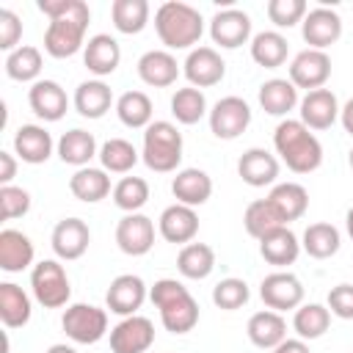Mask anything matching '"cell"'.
I'll list each match as a JSON object with an SVG mask.
<instances>
[{"mask_svg": "<svg viewBox=\"0 0 353 353\" xmlns=\"http://www.w3.org/2000/svg\"><path fill=\"white\" fill-rule=\"evenodd\" d=\"M39 11L50 17L44 30V50L52 58H72L85 47V30L91 22L88 3L83 0H39Z\"/></svg>", "mask_w": 353, "mask_h": 353, "instance_id": "cell-1", "label": "cell"}, {"mask_svg": "<svg viewBox=\"0 0 353 353\" xmlns=\"http://www.w3.org/2000/svg\"><path fill=\"white\" fill-rule=\"evenodd\" d=\"M273 146L281 163L295 174H312L323 165V143L301 119L279 121L273 132Z\"/></svg>", "mask_w": 353, "mask_h": 353, "instance_id": "cell-2", "label": "cell"}, {"mask_svg": "<svg viewBox=\"0 0 353 353\" xmlns=\"http://www.w3.org/2000/svg\"><path fill=\"white\" fill-rule=\"evenodd\" d=\"M152 303L160 312V323L171 334H188L199 323V303L190 290L176 279H157L149 290Z\"/></svg>", "mask_w": 353, "mask_h": 353, "instance_id": "cell-3", "label": "cell"}, {"mask_svg": "<svg viewBox=\"0 0 353 353\" xmlns=\"http://www.w3.org/2000/svg\"><path fill=\"white\" fill-rule=\"evenodd\" d=\"M154 30L165 50H193L204 33V19L199 8L168 0L154 11Z\"/></svg>", "mask_w": 353, "mask_h": 353, "instance_id": "cell-4", "label": "cell"}, {"mask_svg": "<svg viewBox=\"0 0 353 353\" xmlns=\"http://www.w3.org/2000/svg\"><path fill=\"white\" fill-rule=\"evenodd\" d=\"M182 132L176 130V124L171 121H152L143 130V149H141V160L146 163V168L157 171V174H168L176 171L182 163Z\"/></svg>", "mask_w": 353, "mask_h": 353, "instance_id": "cell-5", "label": "cell"}, {"mask_svg": "<svg viewBox=\"0 0 353 353\" xmlns=\"http://www.w3.org/2000/svg\"><path fill=\"white\" fill-rule=\"evenodd\" d=\"M30 290H33V298L44 309H61L72 298L69 276H66V270H63V265L58 259H41V262L33 265Z\"/></svg>", "mask_w": 353, "mask_h": 353, "instance_id": "cell-6", "label": "cell"}, {"mask_svg": "<svg viewBox=\"0 0 353 353\" xmlns=\"http://www.w3.org/2000/svg\"><path fill=\"white\" fill-rule=\"evenodd\" d=\"M61 325L72 342L94 345L108 334V312L94 303H72V306H66Z\"/></svg>", "mask_w": 353, "mask_h": 353, "instance_id": "cell-7", "label": "cell"}, {"mask_svg": "<svg viewBox=\"0 0 353 353\" xmlns=\"http://www.w3.org/2000/svg\"><path fill=\"white\" fill-rule=\"evenodd\" d=\"M251 124V108L243 97H223L210 110V132L221 141L240 138Z\"/></svg>", "mask_w": 353, "mask_h": 353, "instance_id": "cell-8", "label": "cell"}, {"mask_svg": "<svg viewBox=\"0 0 353 353\" xmlns=\"http://www.w3.org/2000/svg\"><path fill=\"white\" fill-rule=\"evenodd\" d=\"M259 298L268 309L273 312H290V309H298L303 303V284L295 273L290 270H276L270 276L262 279L259 284Z\"/></svg>", "mask_w": 353, "mask_h": 353, "instance_id": "cell-9", "label": "cell"}, {"mask_svg": "<svg viewBox=\"0 0 353 353\" xmlns=\"http://www.w3.org/2000/svg\"><path fill=\"white\" fill-rule=\"evenodd\" d=\"M116 245L127 256H143L154 245V221L143 212H127L116 223Z\"/></svg>", "mask_w": 353, "mask_h": 353, "instance_id": "cell-10", "label": "cell"}, {"mask_svg": "<svg viewBox=\"0 0 353 353\" xmlns=\"http://www.w3.org/2000/svg\"><path fill=\"white\" fill-rule=\"evenodd\" d=\"M331 77V58L325 50H301L290 63V83L295 88L317 91Z\"/></svg>", "mask_w": 353, "mask_h": 353, "instance_id": "cell-11", "label": "cell"}, {"mask_svg": "<svg viewBox=\"0 0 353 353\" xmlns=\"http://www.w3.org/2000/svg\"><path fill=\"white\" fill-rule=\"evenodd\" d=\"M182 72L193 88H210L223 80L226 63L215 47H193L182 63Z\"/></svg>", "mask_w": 353, "mask_h": 353, "instance_id": "cell-12", "label": "cell"}, {"mask_svg": "<svg viewBox=\"0 0 353 353\" xmlns=\"http://www.w3.org/2000/svg\"><path fill=\"white\" fill-rule=\"evenodd\" d=\"M210 39L221 50H237L251 39V17L240 8L215 11L210 22Z\"/></svg>", "mask_w": 353, "mask_h": 353, "instance_id": "cell-13", "label": "cell"}, {"mask_svg": "<svg viewBox=\"0 0 353 353\" xmlns=\"http://www.w3.org/2000/svg\"><path fill=\"white\" fill-rule=\"evenodd\" d=\"M301 33H303V41L309 44V50H325V47L336 44L342 36V17L334 8L317 6V8L306 11V17L301 22Z\"/></svg>", "mask_w": 353, "mask_h": 353, "instance_id": "cell-14", "label": "cell"}, {"mask_svg": "<svg viewBox=\"0 0 353 353\" xmlns=\"http://www.w3.org/2000/svg\"><path fill=\"white\" fill-rule=\"evenodd\" d=\"M146 295H149V290H146V284H143L141 276H135V273H121V276H116V279L110 281V287H108V292H105V303H108V309H110L113 314L132 317V314L143 306Z\"/></svg>", "mask_w": 353, "mask_h": 353, "instance_id": "cell-15", "label": "cell"}, {"mask_svg": "<svg viewBox=\"0 0 353 353\" xmlns=\"http://www.w3.org/2000/svg\"><path fill=\"white\" fill-rule=\"evenodd\" d=\"M88 243H91V232L83 218H63L55 223V229L50 234V245H52L55 256L66 259V262L80 259L88 251Z\"/></svg>", "mask_w": 353, "mask_h": 353, "instance_id": "cell-16", "label": "cell"}, {"mask_svg": "<svg viewBox=\"0 0 353 353\" xmlns=\"http://www.w3.org/2000/svg\"><path fill=\"white\" fill-rule=\"evenodd\" d=\"M152 342H154V325L149 317L132 314V317H124L116 328H110L113 353H146Z\"/></svg>", "mask_w": 353, "mask_h": 353, "instance_id": "cell-17", "label": "cell"}, {"mask_svg": "<svg viewBox=\"0 0 353 353\" xmlns=\"http://www.w3.org/2000/svg\"><path fill=\"white\" fill-rule=\"evenodd\" d=\"M28 105L41 121H61L69 108V97L55 80H36L28 88Z\"/></svg>", "mask_w": 353, "mask_h": 353, "instance_id": "cell-18", "label": "cell"}, {"mask_svg": "<svg viewBox=\"0 0 353 353\" xmlns=\"http://www.w3.org/2000/svg\"><path fill=\"white\" fill-rule=\"evenodd\" d=\"M237 174L245 185L251 188H268L279 179V157L270 154L268 149H259V146H251L240 154L237 160Z\"/></svg>", "mask_w": 353, "mask_h": 353, "instance_id": "cell-19", "label": "cell"}, {"mask_svg": "<svg viewBox=\"0 0 353 353\" xmlns=\"http://www.w3.org/2000/svg\"><path fill=\"white\" fill-rule=\"evenodd\" d=\"M157 232L163 240L168 243H179V245H188L193 243V237L199 234V215L193 207H185V204H171L160 212L157 218Z\"/></svg>", "mask_w": 353, "mask_h": 353, "instance_id": "cell-20", "label": "cell"}, {"mask_svg": "<svg viewBox=\"0 0 353 353\" xmlns=\"http://www.w3.org/2000/svg\"><path fill=\"white\" fill-rule=\"evenodd\" d=\"M83 63L97 77L113 74L119 69V63H121V47H119V41L113 36H108V33L91 36L85 41V47H83Z\"/></svg>", "mask_w": 353, "mask_h": 353, "instance_id": "cell-21", "label": "cell"}, {"mask_svg": "<svg viewBox=\"0 0 353 353\" xmlns=\"http://www.w3.org/2000/svg\"><path fill=\"white\" fill-rule=\"evenodd\" d=\"M336 119H339V102L331 88L306 91V97L301 99V121L309 130H328L334 127Z\"/></svg>", "mask_w": 353, "mask_h": 353, "instance_id": "cell-22", "label": "cell"}, {"mask_svg": "<svg viewBox=\"0 0 353 353\" xmlns=\"http://www.w3.org/2000/svg\"><path fill=\"white\" fill-rule=\"evenodd\" d=\"M171 193H174L176 204H185V207H193L196 210V207H201V204L210 201V196H212V179L201 168H182L171 179Z\"/></svg>", "mask_w": 353, "mask_h": 353, "instance_id": "cell-23", "label": "cell"}, {"mask_svg": "<svg viewBox=\"0 0 353 353\" xmlns=\"http://www.w3.org/2000/svg\"><path fill=\"white\" fill-rule=\"evenodd\" d=\"M138 77L152 88H168L179 77V63L168 50H149L138 58Z\"/></svg>", "mask_w": 353, "mask_h": 353, "instance_id": "cell-24", "label": "cell"}, {"mask_svg": "<svg viewBox=\"0 0 353 353\" xmlns=\"http://www.w3.org/2000/svg\"><path fill=\"white\" fill-rule=\"evenodd\" d=\"M14 152L28 165H41L52 154V135L39 124H22L14 132Z\"/></svg>", "mask_w": 353, "mask_h": 353, "instance_id": "cell-25", "label": "cell"}, {"mask_svg": "<svg viewBox=\"0 0 353 353\" xmlns=\"http://www.w3.org/2000/svg\"><path fill=\"white\" fill-rule=\"evenodd\" d=\"M36 248L28 234L19 229H3L0 232V270L6 273H19L33 265Z\"/></svg>", "mask_w": 353, "mask_h": 353, "instance_id": "cell-26", "label": "cell"}, {"mask_svg": "<svg viewBox=\"0 0 353 353\" xmlns=\"http://www.w3.org/2000/svg\"><path fill=\"white\" fill-rule=\"evenodd\" d=\"M245 331H248L251 345H256L262 350H273L276 345H281L287 339V320L273 309H262V312L251 314Z\"/></svg>", "mask_w": 353, "mask_h": 353, "instance_id": "cell-27", "label": "cell"}, {"mask_svg": "<svg viewBox=\"0 0 353 353\" xmlns=\"http://www.w3.org/2000/svg\"><path fill=\"white\" fill-rule=\"evenodd\" d=\"M259 254H262V259H265L268 265H273V268H287V265H292V262L298 259L301 243H298V237H295L292 229L279 226L276 232H270V234H265V237L259 240Z\"/></svg>", "mask_w": 353, "mask_h": 353, "instance_id": "cell-28", "label": "cell"}, {"mask_svg": "<svg viewBox=\"0 0 353 353\" xmlns=\"http://www.w3.org/2000/svg\"><path fill=\"white\" fill-rule=\"evenodd\" d=\"M268 201L273 204V210L279 212L284 226L290 221L303 218V212L309 210V193L298 182H279V185H273V190L268 193Z\"/></svg>", "mask_w": 353, "mask_h": 353, "instance_id": "cell-29", "label": "cell"}, {"mask_svg": "<svg viewBox=\"0 0 353 353\" xmlns=\"http://www.w3.org/2000/svg\"><path fill=\"white\" fill-rule=\"evenodd\" d=\"M74 110L83 119H102L113 105V91L102 80H85L74 88Z\"/></svg>", "mask_w": 353, "mask_h": 353, "instance_id": "cell-30", "label": "cell"}, {"mask_svg": "<svg viewBox=\"0 0 353 353\" xmlns=\"http://www.w3.org/2000/svg\"><path fill=\"white\" fill-rule=\"evenodd\" d=\"M259 105H262V110L270 113V116H287L290 110H295V105H301L298 88H295L287 77L265 80V83L259 85Z\"/></svg>", "mask_w": 353, "mask_h": 353, "instance_id": "cell-31", "label": "cell"}, {"mask_svg": "<svg viewBox=\"0 0 353 353\" xmlns=\"http://www.w3.org/2000/svg\"><path fill=\"white\" fill-rule=\"evenodd\" d=\"M69 190L77 201H85V204H97L102 201L108 193H110V176L105 168H77L69 179Z\"/></svg>", "mask_w": 353, "mask_h": 353, "instance_id": "cell-32", "label": "cell"}, {"mask_svg": "<svg viewBox=\"0 0 353 353\" xmlns=\"http://www.w3.org/2000/svg\"><path fill=\"white\" fill-rule=\"evenodd\" d=\"M33 309H30V298L28 292L14 284V281H3L0 284V320L6 328H22L28 325Z\"/></svg>", "mask_w": 353, "mask_h": 353, "instance_id": "cell-33", "label": "cell"}, {"mask_svg": "<svg viewBox=\"0 0 353 353\" xmlns=\"http://www.w3.org/2000/svg\"><path fill=\"white\" fill-rule=\"evenodd\" d=\"M94 154H99L97 152V138L88 130L74 127V130H69L58 138V157L63 163L74 165V168H85Z\"/></svg>", "mask_w": 353, "mask_h": 353, "instance_id": "cell-34", "label": "cell"}, {"mask_svg": "<svg viewBox=\"0 0 353 353\" xmlns=\"http://www.w3.org/2000/svg\"><path fill=\"white\" fill-rule=\"evenodd\" d=\"M176 270L185 279L201 281L215 270V251L207 243H188L176 254Z\"/></svg>", "mask_w": 353, "mask_h": 353, "instance_id": "cell-35", "label": "cell"}, {"mask_svg": "<svg viewBox=\"0 0 353 353\" xmlns=\"http://www.w3.org/2000/svg\"><path fill=\"white\" fill-rule=\"evenodd\" d=\"M152 113H154L152 99L143 91H124L116 99V116L130 130H146L152 124Z\"/></svg>", "mask_w": 353, "mask_h": 353, "instance_id": "cell-36", "label": "cell"}, {"mask_svg": "<svg viewBox=\"0 0 353 353\" xmlns=\"http://www.w3.org/2000/svg\"><path fill=\"white\" fill-rule=\"evenodd\" d=\"M41 50L33 44H19L14 52L6 55V74L17 83H36L41 74Z\"/></svg>", "mask_w": 353, "mask_h": 353, "instance_id": "cell-37", "label": "cell"}, {"mask_svg": "<svg viewBox=\"0 0 353 353\" xmlns=\"http://www.w3.org/2000/svg\"><path fill=\"white\" fill-rule=\"evenodd\" d=\"M110 19L119 33L135 36L149 25V3L146 0H113Z\"/></svg>", "mask_w": 353, "mask_h": 353, "instance_id": "cell-38", "label": "cell"}, {"mask_svg": "<svg viewBox=\"0 0 353 353\" xmlns=\"http://www.w3.org/2000/svg\"><path fill=\"white\" fill-rule=\"evenodd\" d=\"M287 52H290V44L279 30H262L251 39V58L265 69L281 66L287 61Z\"/></svg>", "mask_w": 353, "mask_h": 353, "instance_id": "cell-39", "label": "cell"}, {"mask_svg": "<svg viewBox=\"0 0 353 353\" xmlns=\"http://www.w3.org/2000/svg\"><path fill=\"white\" fill-rule=\"evenodd\" d=\"M339 229L334 223H309L301 240V248L312 256V259H331L339 251Z\"/></svg>", "mask_w": 353, "mask_h": 353, "instance_id": "cell-40", "label": "cell"}, {"mask_svg": "<svg viewBox=\"0 0 353 353\" xmlns=\"http://www.w3.org/2000/svg\"><path fill=\"white\" fill-rule=\"evenodd\" d=\"M331 325V312L328 306L323 303H301L295 309V317H292V328L298 334V339H320Z\"/></svg>", "mask_w": 353, "mask_h": 353, "instance_id": "cell-41", "label": "cell"}, {"mask_svg": "<svg viewBox=\"0 0 353 353\" xmlns=\"http://www.w3.org/2000/svg\"><path fill=\"white\" fill-rule=\"evenodd\" d=\"M171 113L179 124H199L204 116H210L207 110V99H204V91L201 88H176L174 97H171Z\"/></svg>", "mask_w": 353, "mask_h": 353, "instance_id": "cell-42", "label": "cell"}, {"mask_svg": "<svg viewBox=\"0 0 353 353\" xmlns=\"http://www.w3.org/2000/svg\"><path fill=\"white\" fill-rule=\"evenodd\" d=\"M243 226H245V232H248L251 237L262 240L265 234H270V232H276L279 226H284V221L279 218V212L273 210V204H270L268 199H256V201H251V204L245 207V212H243Z\"/></svg>", "mask_w": 353, "mask_h": 353, "instance_id": "cell-43", "label": "cell"}, {"mask_svg": "<svg viewBox=\"0 0 353 353\" xmlns=\"http://www.w3.org/2000/svg\"><path fill=\"white\" fill-rule=\"evenodd\" d=\"M99 163H102V168L105 171H110V174H127V171H132V165L138 163V152H135V146L130 143V141H124V138H110V141H105L102 146H99Z\"/></svg>", "mask_w": 353, "mask_h": 353, "instance_id": "cell-44", "label": "cell"}, {"mask_svg": "<svg viewBox=\"0 0 353 353\" xmlns=\"http://www.w3.org/2000/svg\"><path fill=\"white\" fill-rule=\"evenodd\" d=\"M149 201V182L141 176H121L113 185V204L124 212H138Z\"/></svg>", "mask_w": 353, "mask_h": 353, "instance_id": "cell-45", "label": "cell"}, {"mask_svg": "<svg viewBox=\"0 0 353 353\" xmlns=\"http://www.w3.org/2000/svg\"><path fill=\"white\" fill-rule=\"evenodd\" d=\"M248 298H251L248 284H245L243 279H234V276L221 279V281L212 287V303H215L218 309H223V312H234V309L245 306Z\"/></svg>", "mask_w": 353, "mask_h": 353, "instance_id": "cell-46", "label": "cell"}, {"mask_svg": "<svg viewBox=\"0 0 353 353\" xmlns=\"http://www.w3.org/2000/svg\"><path fill=\"white\" fill-rule=\"evenodd\" d=\"M306 11H309L306 0H270L268 3V19L276 28H292L303 22Z\"/></svg>", "mask_w": 353, "mask_h": 353, "instance_id": "cell-47", "label": "cell"}, {"mask_svg": "<svg viewBox=\"0 0 353 353\" xmlns=\"http://www.w3.org/2000/svg\"><path fill=\"white\" fill-rule=\"evenodd\" d=\"M28 210H30V193L25 188H17V185L0 188V218L3 221L22 218L28 215Z\"/></svg>", "mask_w": 353, "mask_h": 353, "instance_id": "cell-48", "label": "cell"}, {"mask_svg": "<svg viewBox=\"0 0 353 353\" xmlns=\"http://www.w3.org/2000/svg\"><path fill=\"white\" fill-rule=\"evenodd\" d=\"M22 39V19L11 8H0V50L14 52Z\"/></svg>", "mask_w": 353, "mask_h": 353, "instance_id": "cell-49", "label": "cell"}, {"mask_svg": "<svg viewBox=\"0 0 353 353\" xmlns=\"http://www.w3.org/2000/svg\"><path fill=\"white\" fill-rule=\"evenodd\" d=\"M328 312L339 320H353V284H336L328 290Z\"/></svg>", "mask_w": 353, "mask_h": 353, "instance_id": "cell-50", "label": "cell"}, {"mask_svg": "<svg viewBox=\"0 0 353 353\" xmlns=\"http://www.w3.org/2000/svg\"><path fill=\"white\" fill-rule=\"evenodd\" d=\"M17 176V160L11 152H0V188L11 185V179Z\"/></svg>", "mask_w": 353, "mask_h": 353, "instance_id": "cell-51", "label": "cell"}, {"mask_svg": "<svg viewBox=\"0 0 353 353\" xmlns=\"http://www.w3.org/2000/svg\"><path fill=\"white\" fill-rule=\"evenodd\" d=\"M273 353H309V345L303 339H284L281 345L273 347Z\"/></svg>", "mask_w": 353, "mask_h": 353, "instance_id": "cell-52", "label": "cell"}, {"mask_svg": "<svg viewBox=\"0 0 353 353\" xmlns=\"http://www.w3.org/2000/svg\"><path fill=\"white\" fill-rule=\"evenodd\" d=\"M339 121H342L345 132H350V135H353V97L339 108Z\"/></svg>", "mask_w": 353, "mask_h": 353, "instance_id": "cell-53", "label": "cell"}, {"mask_svg": "<svg viewBox=\"0 0 353 353\" xmlns=\"http://www.w3.org/2000/svg\"><path fill=\"white\" fill-rule=\"evenodd\" d=\"M47 353H77L72 345H63V342H58V345H50L47 347Z\"/></svg>", "mask_w": 353, "mask_h": 353, "instance_id": "cell-54", "label": "cell"}, {"mask_svg": "<svg viewBox=\"0 0 353 353\" xmlns=\"http://www.w3.org/2000/svg\"><path fill=\"white\" fill-rule=\"evenodd\" d=\"M345 226H347V234H350V240H353V207H350L347 215H345Z\"/></svg>", "mask_w": 353, "mask_h": 353, "instance_id": "cell-55", "label": "cell"}, {"mask_svg": "<svg viewBox=\"0 0 353 353\" xmlns=\"http://www.w3.org/2000/svg\"><path fill=\"white\" fill-rule=\"evenodd\" d=\"M347 163H350V168H353V146H350V152H347Z\"/></svg>", "mask_w": 353, "mask_h": 353, "instance_id": "cell-56", "label": "cell"}, {"mask_svg": "<svg viewBox=\"0 0 353 353\" xmlns=\"http://www.w3.org/2000/svg\"><path fill=\"white\" fill-rule=\"evenodd\" d=\"M350 353H353V350H350Z\"/></svg>", "mask_w": 353, "mask_h": 353, "instance_id": "cell-57", "label": "cell"}]
</instances>
